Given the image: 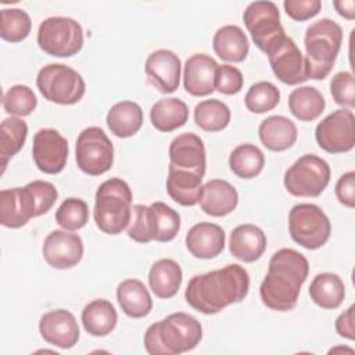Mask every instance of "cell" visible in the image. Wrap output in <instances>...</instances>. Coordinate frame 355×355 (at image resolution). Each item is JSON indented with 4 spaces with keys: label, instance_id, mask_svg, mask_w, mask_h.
<instances>
[{
    "label": "cell",
    "instance_id": "30",
    "mask_svg": "<svg viewBox=\"0 0 355 355\" xmlns=\"http://www.w3.org/2000/svg\"><path fill=\"white\" fill-rule=\"evenodd\" d=\"M150 119L157 130L166 133L173 132L187 122V104L176 97L161 98L151 107Z\"/></svg>",
    "mask_w": 355,
    "mask_h": 355
},
{
    "label": "cell",
    "instance_id": "31",
    "mask_svg": "<svg viewBox=\"0 0 355 355\" xmlns=\"http://www.w3.org/2000/svg\"><path fill=\"white\" fill-rule=\"evenodd\" d=\"M311 300L323 309L338 308L345 297V286L336 273L323 272L313 277L309 286Z\"/></svg>",
    "mask_w": 355,
    "mask_h": 355
},
{
    "label": "cell",
    "instance_id": "6",
    "mask_svg": "<svg viewBox=\"0 0 355 355\" xmlns=\"http://www.w3.org/2000/svg\"><path fill=\"white\" fill-rule=\"evenodd\" d=\"M36 86L47 101L61 105L76 104L86 90L82 75L65 64H47L40 68Z\"/></svg>",
    "mask_w": 355,
    "mask_h": 355
},
{
    "label": "cell",
    "instance_id": "22",
    "mask_svg": "<svg viewBox=\"0 0 355 355\" xmlns=\"http://www.w3.org/2000/svg\"><path fill=\"white\" fill-rule=\"evenodd\" d=\"M266 248V236L261 227L244 223L230 233L229 250L232 255L243 262L251 263L261 258Z\"/></svg>",
    "mask_w": 355,
    "mask_h": 355
},
{
    "label": "cell",
    "instance_id": "19",
    "mask_svg": "<svg viewBox=\"0 0 355 355\" xmlns=\"http://www.w3.org/2000/svg\"><path fill=\"white\" fill-rule=\"evenodd\" d=\"M218 62L208 54H194L186 64L183 71V86L186 92L194 97L209 96L215 92V75Z\"/></svg>",
    "mask_w": 355,
    "mask_h": 355
},
{
    "label": "cell",
    "instance_id": "11",
    "mask_svg": "<svg viewBox=\"0 0 355 355\" xmlns=\"http://www.w3.org/2000/svg\"><path fill=\"white\" fill-rule=\"evenodd\" d=\"M243 21L252 42L265 54L286 36L280 24L279 8L273 1L261 0L248 4Z\"/></svg>",
    "mask_w": 355,
    "mask_h": 355
},
{
    "label": "cell",
    "instance_id": "28",
    "mask_svg": "<svg viewBox=\"0 0 355 355\" xmlns=\"http://www.w3.org/2000/svg\"><path fill=\"white\" fill-rule=\"evenodd\" d=\"M105 122L111 133L116 137L126 139L140 130L143 125V110L135 101H119L110 108Z\"/></svg>",
    "mask_w": 355,
    "mask_h": 355
},
{
    "label": "cell",
    "instance_id": "46",
    "mask_svg": "<svg viewBox=\"0 0 355 355\" xmlns=\"http://www.w3.org/2000/svg\"><path fill=\"white\" fill-rule=\"evenodd\" d=\"M336 197L340 204L354 208L355 207V172L344 173L336 183Z\"/></svg>",
    "mask_w": 355,
    "mask_h": 355
},
{
    "label": "cell",
    "instance_id": "41",
    "mask_svg": "<svg viewBox=\"0 0 355 355\" xmlns=\"http://www.w3.org/2000/svg\"><path fill=\"white\" fill-rule=\"evenodd\" d=\"M89 220V207L86 201L69 197L61 202L55 211V222L65 230L82 229Z\"/></svg>",
    "mask_w": 355,
    "mask_h": 355
},
{
    "label": "cell",
    "instance_id": "44",
    "mask_svg": "<svg viewBox=\"0 0 355 355\" xmlns=\"http://www.w3.org/2000/svg\"><path fill=\"white\" fill-rule=\"evenodd\" d=\"M243 73L239 68L229 64L218 65L215 75V90L222 94L232 96L237 94L243 89Z\"/></svg>",
    "mask_w": 355,
    "mask_h": 355
},
{
    "label": "cell",
    "instance_id": "39",
    "mask_svg": "<svg viewBox=\"0 0 355 355\" xmlns=\"http://www.w3.org/2000/svg\"><path fill=\"white\" fill-rule=\"evenodd\" d=\"M37 105L33 90L26 85H14L3 94V107L11 116H28Z\"/></svg>",
    "mask_w": 355,
    "mask_h": 355
},
{
    "label": "cell",
    "instance_id": "37",
    "mask_svg": "<svg viewBox=\"0 0 355 355\" xmlns=\"http://www.w3.org/2000/svg\"><path fill=\"white\" fill-rule=\"evenodd\" d=\"M0 18V36L3 40L18 43L29 36L32 21L22 8H3Z\"/></svg>",
    "mask_w": 355,
    "mask_h": 355
},
{
    "label": "cell",
    "instance_id": "5",
    "mask_svg": "<svg viewBox=\"0 0 355 355\" xmlns=\"http://www.w3.org/2000/svg\"><path fill=\"white\" fill-rule=\"evenodd\" d=\"M93 216L96 226L105 234H119L132 218V190L129 184L111 178L103 182L96 191Z\"/></svg>",
    "mask_w": 355,
    "mask_h": 355
},
{
    "label": "cell",
    "instance_id": "35",
    "mask_svg": "<svg viewBox=\"0 0 355 355\" xmlns=\"http://www.w3.org/2000/svg\"><path fill=\"white\" fill-rule=\"evenodd\" d=\"M265 165V155L262 150L254 144L237 146L229 157V166L232 172L241 179H252L258 176Z\"/></svg>",
    "mask_w": 355,
    "mask_h": 355
},
{
    "label": "cell",
    "instance_id": "10",
    "mask_svg": "<svg viewBox=\"0 0 355 355\" xmlns=\"http://www.w3.org/2000/svg\"><path fill=\"white\" fill-rule=\"evenodd\" d=\"M75 158L79 169L90 176H98L114 164V146L98 126L83 129L76 140Z\"/></svg>",
    "mask_w": 355,
    "mask_h": 355
},
{
    "label": "cell",
    "instance_id": "26",
    "mask_svg": "<svg viewBox=\"0 0 355 355\" xmlns=\"http://www.w3.org/2000/svg\"><path fill=\"white\" fill-rule=\"evenodd\" d=\"M182 268L171 258H162L154 262L148 272V286L155 297L162 300L175 297L182 286Z\"/></svg>",
    "mask_w": 355,
    "mask_h": 355
},
{
    "label": "cell",
    "instance_id": "9",
    "mask_svg": "<svg viewBox=\"0 0 355 355\" xmlns=\"http://www.w3.org/2000/svg\"><path fill=\"white\" fill-rule=\"evenodd\" d=\"M329 164L315 155L305 154L300 157L284 173V187L295 197H318L330 182Z\"/></svg>",
    "mask_w": 355,
    "mask_h": 355
},
{
    "label": "cell",
    "instance_id": "7",
    "mask_svg": "<svg viewBox=\"0 0 355 355\" xmlns=\"http://www.w3.org/2000/svg\"><path fill=\"white\" fill-rule=\"evenodd\" d=\"M39 47L53 57H72L83 47V29L69 17H50L37 29Z\"/></svg>",
    "mask_w": 355,
    "mask_h": 355
},
{
    "label": "cell",
    "instance_id": "27",
    "mask_svg": "<svg viewBox=\"0 0 355 355\" xmlns=\"http://www.w3.org/2000/svg\"><path fill=\"white\" fill-rule=\"evenodd\" d=\"M116 300L125 315L133 319L144 318L153 308L151 295L137 279H126L116 287Z\"/></svg>",
    "mask_w": 355,
    "mask_h": 355
},
{
    "label": "cell",
    "instance_id": "13",
    "mask_svg": "<svg viewBox=\"0 0 355 355\" xmlns=\"http://www.w3.org/2000/svg\"><path fill=\"white\" fill-rule=\"evenodd\" d=\"M266 55L275 76L280 82L294 86L309 79L305 55H302L295 42L287 35L275 44Z\"/></svg>",
    "mask_w": 355,
    "mask_h": 355
},
{
    "label": "cell",
    "instance_id": "16",
    "mask_svg": "<svg viewBox=\"0 0 355 355\" xmlns=\"http://www.w3.org/2000/svg\"><path fill=\"white\" fill-rule=\"evenodd\" d=\"M169 166L193 172L201 178L205 175L207 154L200 136L187 132L176 136L169 144Z\"/></svg>",
    "mask_w": 355,
    "mask_h": 355
},
{
    "label": "cell",
    "instance_id": "40",
    "mask_svg": "<svg viewBox=\"0 0 355 355\" xmlns=\"http://www.w3.org/2000/svg\"><path fill=\"white\" fill-rule=\"evenodd\" d=\"M29 219L25 216L18 187L0 191V223L8 229L25 226Z\"/></svg>",
    "mask_w": 355,
    "mask_h": 355
},
{
    "label": "cell",
    "instance_id": "1",
    "mask_svg": "<svg viewBox=\"0 0 355 355\" xmlns=\"http://www.w3.org/2000/svg\"><path fill=\"white\" fill-rule=\"evenodd\" d=\"M248 290V272L239 263H230L222 269L193 276L184 298L193 309L204 315H215L232 304L241 302Z\"/></svg>",
    "mask_w": 355,
    "mask_h": 355
},
{
    "label": "cell",
    "instance_id": "32",
    "mask_svg": "<svg viewBox=\"0 0 355 355\" xmlns=\"http://www.w3.org/2000/svg\"><path fill=\"white\" fill-rule=\"evenodd\" d=\"M326 101L323 94L312 86H300L288 96L290 112L302 122L315 121L324 111Z\"/></svg>",
    "mask_w": 355,
    "mask_h": 355
},
{
    "label": "cell",
    "instance_id": "12",
    "mask_svg": "<svg viewBox=\"0 0 355 355\" xmlns=\"http://www.w3.org/2000/svg\"><path fill=\"white\" fill-rule=\"evenodd\" d=\"M319 147L330 154L351 151L355 146V116L351 110L340 108L322 119L315 129Z\"/></svg>",
    "mask_w": 355,
    "mask_h": 355
},
{
    "label": "cell",
    "instance_id": "24",
    "mask_svg": "<svg viewBox=\"0 0 355 355\" xmlns=\"http://www.w3.org/2000/svg\"><path fill=\"white\" fill-rule=\"evenodd\" d=\"M201 180L202 178L193 172L169 166L166 191L175 202L183 207H193L200 202L202 194Z\"/></svg>",
    "mask_w": 355,
    "mask_h": 355
},
{
    "label": "cell",
    "instance_id": "17",
    "mask_svg": "<svg viewBox=\"0 0 355 355\" xmlns=\"http://www.w3.org/2000/svg\"><path fill=\"white\" fill-rule=\"evenodd\" d=\"M144 71L148 82L161 93H173L179 87L182 62L171 50L153 51L146 60Z\"/></svg>",
    "mask_w": 355,
    "mask_h": 355
},
{
    "label": "cell",
    "instance_id": "45",
    "mask_svg": "<svg viewBox=\"0 0 355 355\" xmlns=\"http://www.w3.org/2000/svg\"><path fill=\"white\" fill-rule=\"evenodd\" d=\"M283 7L291 19L302 22L318 15L322 3L320 0H284Z\"/></svg>",
    "mask_w": 355,
    "mask_h": 355
},
{
    "label": "cell",
    "instance_id": "48",
    "mask_svg": "<svg viewBox=\"0 0 355 355\" xmlns=\"http://www.w3.org/2000/svg\"><path fill=\"white\" fill-rule=\"evenodd\" d=\"M333 7L345 19L352 21L355 18V1L354 0H340V1L336 0V1H333Z\"/></svg>",
    "mask_w": 355,
    "mask_h": 355
},
{
    "label": "cell",
    "instance_id": "33",
    "mask_svg": "<svg viewBox=\"0 0 355 355\" xmlns=\"http://www.w3.org/2000/svg\"><path fill=\"white\" fill-rule=\"evenodd\" d=\"M148 220L153 240L159 243L173 240L180 229V215L178 211L161 201L148 205Z\"/></svg>",
    "mask_w": 355,
    "mask_h": 355
},
{
    "label": "cell",
    "instance_id": "2",
    "mask_svg": "<svg viewBox=\"0 0 355 355\" xmlns=\"http://www.w3.org/2000/svg\"><path fill=\"white\" fill-rule=\"evenodd\" d=\"M309 273L308 259L293 248L276 251L265 279L259 287L262 302L277 312L291 311L298 301L300 291Z\"/></svg>",
    "mask_w": 355,
    "mask_h": 355
},
{
    "label": "cell",
    "instance_id": "38",
    "mask_svg": "<svg viewBox=\"0 0 355 355\" xmlns=\"http://www.w3.org/2000/svg\"><path fill=\"white\" fill-rule=\"evenodd\" d=\"M280 101V92L279 89L268 80L254 83L245 97L244 104L248 111L254 114H263L273 110Z\"/></svg>",
    "mask_w": 355,
    "mask_h": 355
},
{
    "label": "cell",
    "instance_id": "4",
    "mask_svg": "<svg viewBox=\"0 0 355 355\" xmlns=\"http://www.w3.org/2000/svg\"><path fill=\"white\" fill-rule=\"evenodd\" d=\"M341 42L343 29L330 18H322L306 28L304 44L309 79L322 80L330 73Z\"/></svg>",
    "mask_w": 355,
    "mask_h": 355
},
{
    "label": "cell",
    "instance_id": "14",
    "mask_svg": "<svg viewBox=\"0 0 355 355\" xmlns=\"http://www.w3.org/2000/svg\"><path fill=\"white\" fill-rule=\"evenodd\" d=\"M68 154V141L58 130L43 128L35 133L32 157L39 171L47 175L60 173L67 165Z\"/></svg>",
    "mask_w": 355,
    "mask_h": 355
},
{
    "label": "cell",
    "instance_id": "18",
    "mask_svg": "<svg viewBox=\"0 0 355 355\" xmlns=\"http://www.w3.org/2000/svg\"><path fill=\"white\" fill-rule=\"evenodd\" d=\"M42 338L61 349L75 347L79 340V326L75 316L67 309H54L42 315L39 320Z\"/></svg>",
    "mask_w": 355,
    "mask_h": 355
},
{
    "label": "cell",
    "instance_id": "43",
    "mask_svg": "<svg viewBox=\"0 0 355 355\" xmlns=\"http://www.w3.org/2000/svg\"><path fill=\"white\" fill-rule=\"evenodd\" d=\"M128 236L136 243H150L153 241L150 220H148V207L143 204H136L132 208V218L128 226Z\"/></svg>",
    "mask_w": 355,
    "mask_h": 355
},
{
    "label": "cell",
    "instance_id": "34",
    "mask_svg": "<svg viewBox=\"0 0 355 355\" xmlns=\"http://www.w3.org/2000/svg\"><path fill=\"white\" fill-rule=\"evenodd\" d=\"M28 136V125L18 116L3 119L0 125V161L1 175L8 161L24 147Z\"/></svg>",
    "mask_w": 355,
    "mask_h": 355
},
{
    "label": "cell",
    "instance_id": "36",
    "mask_svg": "<svg viewBox=\"0 0 355 355\" xmlns=\"http://www.w3.org/2000/svg\"><path fill=\"white\" fill-rule=\"evenodd\" d=\"M194 122L205 132H220L230 122V110L218 98L202 100L194 108Z\"/></svg>",
    "mask_w": 355,
    "mask_h": 355
},
{
    "label": "cell",
    "instance_id": "3",
    "mask_svg": "<svg viewBox=\"0 0 355 355\" xmlns=\"http://www.w3.org/2000/svg\"><path fill=\"white\" fill-rule=\"evenodd\" d=\"M202 338L200 322L184 312H175L148 326L144 348L150 355H178L194 349Z\"/></svg>",
    "mask_w": 355,
    "mask_h": 355
},
{
    "label": "cell",
    "instance_id": "21",
    "mask_svg": "<svg viewBox=\"0 0 355 355\" xmlns=\"http://www.w3.org/2000/svg\"><path fill=\"white\" fill-rule=\"evenodd\" d=\"M239 204L237 190L223 179L208 180L202 186L200 198L201 209L211 216H225L236 209Z\"/></svg>",
    "mask_w": 355,
    "mask_h": 355
},
{
    "label": "cell",
    "instance_id": "25",
    "mask_svg": "<svg viewBox=\"0 0 355 355\" xmlns=\"http://www.w3.org/2000/svg\"><path fill=\"white\" fill-rule=\"evenodd\" d=\"M215 54L227 62H241L250 51V42L243 29L237 25L219 28L212 39Z\"/></svg>",
    "mask_w": 355,
    "mask_h": 355
},
{
    "label": "cell",
    "instance_id": "29",
    "mask_svg": "<svg viewBox=\"0 0 355 355\" xmlns=\"http://www.w3.org/2000/svg\"><path fill=\"white\" fill-rule=\"evenodd\" d=\"M82 324L94 337L108 336L116 326L118 315L114 305L107 300H93L82 311Z\"/></svg>",
    "mask_w": 355,
    "mask_h": 355
},
{
    "label": "cell",
    "instance_id": "49",
    "mask_svg": "<svg viewBox=\"0 0 355 355\" xmlns=\"http://www.w3.org/2000/svg\"><path fill=\"white\" fill-rule=\"evenodd\" d=\"M336 351H348V352H352V349H351V348H343V347H338V348H331V349L329 351V354H333V352H336Z\"/></svg>",
    "mask_w": 355,
    "mask_h": 355
},
{
    "label": "cell",
    "instance_id": "42",
    "mask_svg": "<svg viewBox=\"0 0 355 355\" xmlns=\"http://www.w3.org/2000/svg\"><path fill=\"white\" fill-rule=\"evenodd\" d=\"M330 93L338 105L354 108L355 107V83L354 75L348 71L337 72L330 82Z\"/></svg>",
    "mask_w": 355,
    "mask_h": 355
},
{
    "label": "cell",
    "instance_id": "8",
    "mask_svg": "<svg viewBox=\"0 0 355 355\" xmlns=\"http://www.w3.org/2000/svg\"><path fill=\"white\" fill-rule=\"evenodd\" d=\"M291 239L306 250H318L330 239L331 225L327 215L315 204H297L288 214Z\"/></svg>",
    "mask_w": 355,
    "mask_h": 355
},
{
    "label": "cell",
    "instance_id": "47",
    "mask_svg": "<svg viewBox=\"0 0 355 355\" xmlns=\"http://www.w3.org/2000/svg\"><path fill=\"white\" fill-rule=\"evenodd\" d=\"M336 331L340 337L354 340L355 338V326H354V305H351L347 311L338 315L334 323Z\"/></svg>",
    "mask_w": 355,
    "mask_h": 355
},
{
    "label": "cell",
    "instance_id": "15",
    "mask_svg": "<svg viewBox=\"0 0 355 355\" xmlns=\"http://www.w3.org/2000/svg\"><path fill=\"white\" fill-rule=\"evenodd\" d=\"M42 254L54 269H69L78 265L83 257V241L79 234L69 230H53L44 239Z\"/></svg>",
    "mask_w": 355,
    "mask_h": 355
},
{
    "label": "cell",
    "instance_id": "20",
    "mask_svg": "<svg viewBox=\"0 0 355 355\" xmlns=\"http://www.w3.org/2000/svg\"><path fill=\"white\" fill-rule=\"evenodd\" d=\"M225 240V232L219 225L200 222L187 232L186 247L193 257L200 259H211L223 251Z\"/></svg>",
    "mask_w": 355,
    "mask_h": 355
},
{
    "label": "cell",
    "instance_id": "23",
    "mask_svg": "<svg viewBox=\"0 0 355 355\" xmlns=\"http://www.w3.org/2000/svg\"><path fill=\"white\" fill-rule=\"evenodd\" d=\"M295 123L283 115H270L258 128L261 143L270 151H286L297 140Z\"/></svg>",
    "mask_w": 355,
    "mask_h": 355
}]
</instances>
